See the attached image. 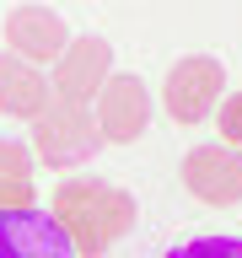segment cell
<instances>
[{
	"mask_svg": "<svg viewBox=\"0 0 242 258\" xmlns=\"http://www.w3.org/2000/svg\"><path fill=\"white\" fill-rule=\"evenodd\" d=\"M48 215L65 226V237L76 242V258L81 253L97 258L135 226V199H129L124 188L102 183V177H70V183L54 188Z\"/></svg>",
	"mask_w": 242,
	"mask_h": 258,
	"instance_id": "1",
	"label": "cell"
},
{
	"mask_svg": "<svg viewBox=\"0 0 242 258\" xmlns=\"http://www.w3.org/2000/svg\"><path fill=\"white\" fill-rule=\"evenodd\" d=\"M32 151H38V161L43 167H59V172H70V167H81V161H92L97 151H102V129H97V118L81 102H48L38 118H32Z\"/></svg>",
	"mask_w": 242,
	"mask_h": 258,
	"instance_id": "2",
	"label": "cell"
},
{
	"mask_svg": "<svg viewBox=\"0 0 242 258\" xmlns=\"http://www.w3.org/2000/svg\"><path fill=\"white\" fill-rule=\"evenodd\" d=\"M221 97H226V64L210 59V54L177 59L167 70V81H161V102H167V113L177 124H205L221 108Z\"/></svg>",
	"mask_w": 242,
	"mask_h": 258,
	"instance_id": "3",
	"label": "cell"
},
{
	"mask_svg": "<svg viewBox=\"0 0 242 258\" xmlns=\"http://www.w3.org/2000/svg\"><path fill=\"white\" fill-rule=\"evenodd\" d=\"M113 76V43L108 38H97V32H86V38H70L65 43V54L54 59V70H48V86H54V97L59 102H97V92L108 86Z\"/></svg>",
	"mask_w": 242,
	"mask_h": 258,
	"instance_id": "4",
	"label": "cell"
},
{
	"mask_svg": "<svg viewBox=\"0 0 242 258\" xmlns=\"http://www.w3.org/2000/svg\"><path fill=\"white\" fill-rule=\"evenodd\" d=\"M97 129H102V145H135L151 129V92L135 70H113L108 86L97 92V108H92Z\"/></svg>",
	"mask_w": 242,
	"mask_h": 258,
	"instance_id": "5",
	"label": "cell"
},
{
	"mask_svg": "<svg viewBox=\"0 0 242 258\" xmlns=\"http://www.w3.org/2000/svg\"><path fill=\"white\" fill-rule=\"evenodd\" d=\"M177 177H183V188L199 199V205H242V151L237 145H194L189 156H183V167H177Z\"/></svg>",
	"mask_w": 242,
	"mask_h": 258,
	"instance_id": "6",
	"label": "cell"
},
{
	"mask_svg": "<svg viewBox=\"0 0 242 258\" xmlns=\"http://www.w3.org/2000/svg\"><path fill=\"white\" fill-rule=\"evenodd\" d=\"M0 258H76V242L48 210L0 205Z\"/></svg>",
	"mask_w": 242,
	"mask_h": 258,
	"instance_id": "7",
	"label": "cell"
},
{
	"mask_svg": "<svg viewBox=\"0 0 242 258\" xmlns=\"http://www.w3.org/2000/svg\"><path fill=\"white\" fill-rule=\"evenodd\" d=\"M65 43H70V27L54 6H11L6 11V54L43 70L65 54Z\"/></svg>",
	"mask_w": 242,
	"mask_h": 258,
	"instance_id": "8",
	"label": "cell"
},
{
	"mask_svg": "<svg viewBox=\"0 0 242 258\" xmlns=\"http://www.w3.org/2000/svg\"><path fill=\"white\" fill-rule=\"evenodd\" d=\"M48 102H54V86L43 70L16 59V54H0V113L6 118H38Z\"/></svg>",
	"mask_w": 242,
	"mask_h": 258,
	"instance_id": "9",
	"label": "cell"
},
{
	"mask_svg": "<svg viewBox=\"0 0 242 258\" xmlns=\"http://www.w3.org/2000/svg\"><path fill=\"white\" fill-rule=\"evenodd\" d=\"M161 258H242V237H189Z\"/></svg>",
	"mask_w": 242,
	"mask_h": 258,
	"instance_id": "10",
	"label": "cell"
},
{
	"mask_svg": "<svg viewBox=\"0 0 242 258\" xmlns=\"http://www.w3.org/2000/svg\"><path fill=\"white\" fill-rule=\"evenodd\" d=\"M32 172V156H27V145H16V140H0V183L6 188H22Z\"/></svg>",
	"mask_w": 242,
	"mask_h": 258,
	"instance_id": "11",
	"label": "cell"
},
{
	"mask_svg": "<svg viewBox=\"0 0 242 258\" xmlns=\"http://www.w3.org/2000/svg\"><path fill=\"white\" fill-rule=\"evenodd\" d=\"M215 129H221V145H237V151H242V92H226L221 97Z\"/></svg>",
	"mask_w": 242,
	"mask_h": 258,
	"instance_id": "12",
	"label": "cell"
},
{
	"mask_svg": "<svg viewBox=\"0 0 242 258\" xmlns=\"http://www.w3.org/2000/svg\"><path fill=\"white\" fill-rule=\"evenodd\" d=\"M0 205H6V199H0Z\"/></svg>",
	"mask_w": 242,
	"mask_h": 258,
	"instance_id": "13",
	"label": "cell"
}]
</instances>
